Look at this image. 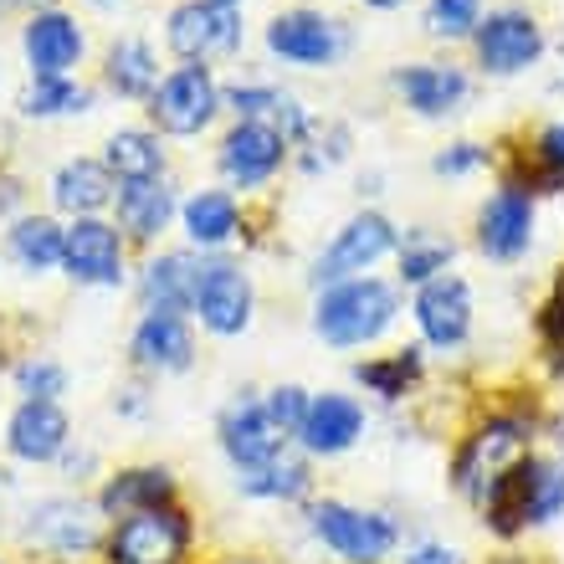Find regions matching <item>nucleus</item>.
Instances as JSON below:
<instances>
[{"label": "nucleus", "instance_id": "f257e3e1", "mask_svg": "<svg viewBox=\"0 0 564 564\" xmlns=\"http://www.w3.org/2000/svg\"><path fill=\"white\" fill-rule=\"evenodd\" d=\"M313 324H318V334H324L328 344H339V349L370 344L395 324V288L380 278H349V282H339L334 293H324Z\"/></svg>", "mask_w": 564, "mask_h": 564}, {"label": "nucleus", "instance_id": "f03ea898", "mask_svg": "<svg viewBox=\"0 0 564 564\" xmlns=\"http://www.w3.org/2000/svg\"><path fill=\"white\" fill-rule=\"evenodd\" d=\"M519 462H529V426L519 416H492L488 426H477L467 446L457 452V488L482 508L498 482H503Z\"/></svg>", "mask_w": 564, "mask_h": 564}, {"label": "nucleus", "instance_id": "7ed1b4c3", "mask_svg": "<svg viewBox=\"0 0 564 564\" xmlns=\"http://www.w3.org/2000/svg\"><path fill=\"white\" fill-rule=\"evenodd\" d=\"M308 519H313V534L349 564H380L395 550V523L386 513H365V508H349V503H318Z\"/></svg>", "mask_w": 564, "mask_h": 564}, {"label": "nucleus", "instance_id": "20e7f679", "mask_svg": "<svg viewBox=\"0 0 564 564\" xmlns=\"http://www.w3.org/2000/svg\"><path fill=\"white\" fill-rule=\"evenodd\" d=\"M191 544V523L175 508H139L113 529L108 539V560L113 564H180Z\"/></svg>", "mask_w": 564, "mask_h": 564}, {"label": "nucleus", "instance_id": "39448f33", "mask_svg": "<svg viewBox=\"0 0 564 564\" xmlns=\"http://www.w3.org/2000/svg\"><path fill=\"white\" fill-rule=\"evenodd\" d=\"M216 104H221V93H216V77L191 62V67H180L170 73L154 88V123H160L164 134H200L210 119H216Z\"/></svg>", "mask_w": 564, "mask_h": 564}, {"label": "nucleus", "instance_id": "423d86ee", "mask_svg": "<svg viewBox=\"0 0 564 564\" xmlns=\"http://www.w3.org/2000/svg\"><path fill=\"white\" fill-rule=\"evenodd\" d=\"M241 42V15L231 0H191L170 15V46L185 62H206L221 52H237Z\"/></svg>", "mask_w": 564, "mask_h": 564}, {"label": "nucleus", "instance_id": "0eeeda50", "mask_svg": "<svg viewBox=\"0 0 564 564\" xmlns=\"http://www.w3.org/2000/svg\"><path fill=\"white\" fill-rule=\"evenodd\" d=\"M473 36H477V57H482V67H488V73H498V77L534 67L539 52H544V31H539V21L529 11H498V15H488Z\"/></svg>", "mask_w": 564, "mask_h": 564}, {"label": "nucleus", "instance_id": "6e6552de", "mask_svg": "<svg viewBox=\"0 0 564 564\" xmlns=\"http://www.w3.org/2000/svg\"><path fill=\"white\" fill-rule=\"evenodd\" d=\"M390 247H395V226H390L386 216L365 210V216H355V221H349L339 237H334V247L318 257L313 282H349L355 272L375 268V262H380Z\"/></svg>", "mask_w": 564, "mask_h": 564}, {"label": "nucleus", "instance_id": "1a4fd4ad", "mask_svg": "<svg viewBox=\"0 0 564 564\" xmlns=\"http://www.w3.org/2000/svg\"><path fill=\"white\" fill-rule=\"evenodd\" d=\"M195 313L210 334H241L252 318V282L231 262H200V282H195Z\"/></svg>", "mask_w": 564, "mask_h": 564}, {"label": "nucleus", "instance_id": "9d476101", "mask_svg": "<svg viewBox=\"0 0 564 564\" xmlns=\"http://www.w3.org/2000/svg\"><path fill=\"white\" fill-rule=\"evenodd\" d=\"M477 241L498 262H513V257L529 252V241H534V195L519 191V185H503L477 216Z\"/></svg>", "mask_w": 564, "mask_h": 564}, {"label": "nucleus", "instance_id": "9b49d317", "mask_svg": "<svg viewBox=\"0 0 564 564\" xmlns=\"http://www.w3.org/2000/svg\"><path fill=\"white\" fill-rule=\"evenodd\" d=\"M282 442H288V431L268 416V405L262 401H237L231 411H226V421H221V446H226V457L237 462L241 473H257V467L278 462Z\"/></svg>", "mask_w": 564, "mask_h": 564}, {"label": "nucleus", "instance_id": "f8f14e48", "mask_svg": "<svg viewBox=\"0 0 564 564\" xmlns=\"http://www.w3.org/2000/svg\"><path fill=\"white\" fill-rule=\"evenodd\" d=\"M268 46L282 62H303V67H324L344 52V26L318 11H288L268 26Z\"/></svg>", "mask_w": 564, "mask_h": 564}, {"label": "nucleus", "instance_id": "ddd939ff", "mask_svg": "<svg viewBox=\"0 0 564 564\" xmlns=\"http://www.w3.org/2000/svg\"><path fill=\"white\" fill-rule=\"evenodd\" d=\"M62 268L73 272L77 282H88V288H113V282L123 278V241H119V231L104 226V221H93V216H83V221L67 231Z\"/></svg>", "mask_w": 564, "mask_h": 564}, {"label": "nucleus", "instance_id": "4468645a", "mask_svg": "<svg viewBox=\"0 0 564 564\" xmlns=\"http://www.w3.org/2000/svg\"><path fill=\"white\" fill-rule=\"evenodd\" d=\"M26 539L46 554H88L98 544V513L77 498H52V503L31 508Z\"/></svg>", "mask_w": 564, "mask_h": 564}, {"label": "nucleus", "instance_id": "2eb2a0df", "mask_svg": "<svg viewBox=\"0 0 564 564\" xmlns=\"http://www.w3.org/2000/svg\"><path fill=\"white\" fill-rule=\"evenodd\" d=\"M416 324L436 349H452V344L467 339V328H473V293H467V282L462 278H431L416 297Z\"/></svg>", "mask_w": 564, "mask_h": 564}, {"label": "nucleus", "instance_id": "dca6fc26", "mask_svg": "<svg viewBox=\"0 0 564 564\" xmlns=\"http://www.w3.org/2000/svg\"><path fill=\"white\" fill-rule=\"evenodd\" d=\"M288 154V139L272 134L268 123H237L221 144V170L237 185H262Z\"/></svg>", "mask_w": 564, "mask_h": 564}, {"label": "nucleus", "instance_id": "f3484780", "mask_svg": "<svg viewBox=\"0 0 564 564\" xmlns=\"http://www.w3.org/2000/svg\"><path fill=\"white\" fill-rule=\"evenodd\" d=\"M6 442L21 462H52L67 446V416L57 401H26L6 426Z\"/></svg>", "mask_w": 564, "mask_h": 564}, {"label": "nucleus", "instance_id": "a211bd4d", "mask_svg": "<svg viewBox=\"0 0 564 564\" xmlns=\"http://www.w3.org/2000/svg\"><path fill=\"white\" fill-rule=\"evenodd\" d=\"M359 431H365V411H359L349 395H318V401H308V416H303L297 436H303L308 452L334 457V452H349V446H355Z\"/></svg>", "mask_w": 564, "mask_h": 564}, {"label": "nucleus", "instance_id": "6ab92c4d", "mask_svg": "<svg viewBox=\"0 0 564 564\" xmlns=\"http://www.w3.org/2000/svg\"><path fill=\"white\" fill-rule=\"evenodd\" d=\"M26 57L36 77H67V67L83 57V31L62 11H42L26 26Z\"/></svg>", "mask_w": 564, "mask_h": 564}, {"label": "nucleus", "instance_id": "aec40b11", "mask_svg": "<svg viewBox=\"0 0 564 564\" xmlns=\"http://www.w3.org/2000/svg\"><path fill=\"white\" fill-rule=\"evenodd\" d=\"M191 355L195 344L180 313H144V324L134 328V359L144 370H185Z\"/></svg>", "mask_w": 564, "mask_h": 564}, {"label": "nucleus", "instance_id": "412c9836", "mask_svg": "<svg viewBox=\"0 0 564 564\" xmlns=\"http://www.w3.org/2000/svg\"><path fill=\"white\" fill-rule=\"evenodd\" d=\"M395 88L405 93V104L436 119V113H452V108L467 98V77L457 67H442V62H416V67H401Z\"/></svg>", "mask_w": 564, "mask_h": 564}, {"label": "nucleus", "instance_id": "4be33fe9", "mask_svg": "<svg viewBox=\"0 0 564 564\" xmlns=\"http://www.w3.org/2000/svg\"><path fill=\"white\" fill-rule=\"evenodd\" d=\"M195 282H200V262L185 252H170L160 262H149L144 272V297L149 313H180L195 303Z\"/></svg>", "mask_w": 564, "mask_h": 564}, {"label": "nucleus", "instance_id": "5701e85b", "mask_svg": "<svg viewBox=\"0 0 564 564\" xmlns=\"http://www.w3.org/2000/svg\"><path fill=\"white\" fill-rule=\"evenodd\" d=\"M62 210H77V216H88V210L108 206L113 200V170L98 160H73L57 170V185H52Z\"/></svg>", "mask_w": 564, "mask_h": 564}, {"label": "nucleus", "instance_id": "b1692460", "mask_svg": "<svg viewBox=\"0 0 564 564\" xmlns=\"http://www.w3.org/2000/svg\"><path fill=\"white\" fill-rule=\"evenodd\" d=\"M170 492H175L170 473H160V467H134V473H119L104 488V513L129 519V513H139V508H164L170 503Z\"/></svg>", "mask_w": 564, "mask_h": 564}, {"label": "nucleus", "instance_id": "393cba45", "mask_svg": "<svg viewBox=\"0 0 564 564\" xmlns=\"http://www.w3.org/2000/svg\"><path fill=\"white\" fill-rule=\"evenodd\" d=\"M170 210H175V200H170V191H164L160 180H129L119 195V221L129 226L139 241L160 237L164 226H170Z\"/></svg>", "mask_w": 564, "mask_h": 564}, {"label": "nucleus", "instance_id": "a878e982", "mask_svg": "<svg viewBox=\"0 0 564 564\" xmlns=\"http://www.w3.org/2000/svg\"><path fill=\"white\" fill-rule=\"evenodd\" d=\"M231 104H237L241 123H268L272 134H282V139H297L303 129H308L303 108H297L288 93H278V88H237L231 93Z\"/></svg>", "mask_w": 564, "mask_h": 564}, {"label": "nucleus", "instance_id": "bb28decb", "mask_svg": "<svg viewBox=\"0 0 564 564\" xmlns=\"http://www.w3.org/2000/svg\"><path fill=\"white\" fill-rule=\"evenodd\" d=\"M62 247H67V231H57V221H46V216H26V221H15V231H11V262L26 272L57 268Z\"/></svg>", "mask_w": 564, "mask_h": 564}, {"label": "nucleus", "instance_id": "cd10ccee", "mask_svg": "<svg viewBox=\"0 0 564 564\" xmlns=\"http://www.w3.org/2000/svg\"><path fill=\"white\" fill-rule=\"evenodd\" d=\"M185 231H191L195 247H221V241H231L237 237V200L226 191L191 195V206H185Z\"/></svg>", "mask_w": 564, "mask_h": 564}, {"label": "nucleus", "instance_id": "c85d7f7f", "mask_svg": "<svg viewBox=\"0 0 564 564\" xmlns=\"http://www.w3.org/2000/svg\"><path fill=\"white\" fill-rule=\"evenodd\" d=\"M160 139L154 134H139V129H123V134L108 139V170L129 185V180H160Z\"/></svg>", "mask_w": 564, "mask_h": 564}, {"label": "nucleus", "instance_id": "c756f323", "mask_svg": "<svg viewBox=\"0 0 564 564\" xmlns=\"http://www.w3.org/2000/svg\"><path fill=\"white\" fill-rule=\"evenodd\" d=\"M108 83L123 93V98H149L154 83H160V67H154V52L144 42H119L108 52Z\"/></svg>", "mask_w": 564, "mask_h": 564}, {"label": "nucleus", "instance_id": "7c9ffc66", "mask_svg": "<svg viewBox=\"0 0 564 564\" xmlns=\"http://www.w3.org/2000/svg\"><path fill=\"white\" fill-rule=\"evenodd\" d=\"M523 498H529V523H550V519H560V508H564V462L529 457Z\"/></svg>", "mask_w": 564, "mask_h": 564}, {"label": "nucleus", "instance_id": "2f4dec72", "mask_svg": "<svg viewBox=\"0 0 564 564\" xmlns=\"http://www.w3.org/2000/svg\"><path fill=\"white\" fill-rule=\"evenodd\" d=\"M308 482H313L308 467L293 457H278V462H268V467H257V473L241 477V488L252 492V498H303Z\"/></svg>", "mask_w": 564, "mask_h": 564}, {"label": "nucleus", "instance_id": "473e14b6", "mask_svg": "<svg viewBox=\"0 0 564 564\" xmlns=\"http://www.w3.org/2000/svg\"><path fill=\"white\" fill-rule=\"evenodd\" d=\"M421 375V359L416 349H401V355L390 359H375V365H359V380L375 390V395H386V401H401L405 386Z\"/></svg>", "mask_w": 564, "mask_h": 564}, {"label": "nucleus", "instance_id": "72a5a7b5", "mask_svg": "<svg viewBox=\"0 0 564 564\" xmlns=\"http://www.w3.org/2000/svg\"><path fill=\"white\" fill-rule=\"evenodd\" d=\"M21 108H26L31 119H52V113H83V108H88V93L73 88L67 77H36Z\"/></svg>", "mask_w": 564, "mask_h": 564}, {"label": "nucleus", "instance_id": "f704fd0d", "mask_svg": "<svg viewBox=\"0 0 564 564\" xmlns=\"http://www.w3.org/2000/svg\"><path fill=\"white\" fill-rule=\"evenodd\" d=\"M446 262H452V241L411 237V241L401 247V278H405V282H421V288H426L431 278H442Z\"/></svg>", "mask_w": 564, "mask_h": 564}, {"label": "nucleus", "instance_id": "c9c22d12", "mask_svg": "<svg viewBox=\"0 0 564 564\" xmlns=\"http://www.w3.org/2000/svg\"><path fill=\"white\" fill-rule=\"evenodd\" d=\"M560 191L564 185V123H550L544 134L534 139V175H529V185L523 191Z\"/></svg>", "mask_w": 564, "mask_h": 564}, {"label": "nucleus", "instance_id": "e433bc0d", "mask_svg": "<svg viewBox=\"0 0 564 564\" xmlns=\"http://www.w3.org/2000/svg\"><path fill=\"white\" fill-rule=\"evenodd\" d=\"M426 26L431 36H473L482 26V0H431Z\"/></svg>", "mask_w": 564, "mask_h": 564}, {"label": "nucleus", "instance_id": "4c0bfd02", "mask_svg": "<svg viewBox=\"0 0 564 564\" xmlns=\"http://www.w3.org/2000/svg\"><path fill=\"white\" fill-rule=\"evenodd\" d=\"M21 390H26L31 401H57L62 386H67V375H62V365H52V359H31V365H21Z\"/></svg>", "mask_w": 564, "mask_h": 564}, {"label": "nucleus", "instance_id": "58836bf2", "mask_svg": "<svg viewBox=\"0 0 564 564\" xmlns=\"http://www.w3.org/2000/svg\"><path fill=\"white\" fill-rule=\"evenodd\" d=\"M539 334H544V344H550L554 370H564V272H560V282H554L544 313H539Z\"/></svg>", "mask_w": 564, "mask_h": 564}, {"label": "nucleus", "instance_id": "ea45409f", "mask_svg": "<svg viewBox=\"0 0 564 564\" xmlns=\"http://www.w3.org/2000/svg\"><path fill=\"white\" fill-rule=\"evenodd\" d=\"M262 405H268V416L278 421L282 431H297V426H303V416H308V395H303L297 386H278Z\"/></svg>", "mask_w": 564, "mask_h": 564}, {"label": "nucleus", "instance_id": "a19ab883", "mask_svg": "<svg viewBox=\"0 0 564 564\" xmlns=\"http://www.w3.org/2000/svg\"><path fill=\"white\" fill-rule=\"evenodd\" d=\"M482 160H488V154H482L477 144H457V149H446L442 160H436V170H442V175H462V170H477Z\"/></svg>", "mask_w": 564, "mask_h": 564}, {"label": "nucleus", "instance_id": "79ce46f5", "mask_svg": "<svg viewBox=\"0 0 564 564\" xmlns=\"http://www.w3.org/2000/svg\"><path fill=\"white\" fill-rule=\"evenodd\" d=\"M401 564H457V554L446 550V544H421V550H411Z\"/></svg>", "mask_w": 564, "mask_h": 564}, {"label": "nucleus", "instance_id": "37998d69", "mask_svg": "<svg viewBox=\"0 0 564 564\" xmlns=\"http://www.w3.org/2000/svg\"><path fill=\"white\" fill-rule=\"evenodd\" d=\"M11 200H15V185L11 180H0V210H11Z\"/></svg>", "mask_w": 564, "mask_h": 564}, {"label": "nucleus", "instance_id": "c03bdc74", "mask_svg": "<svg viewBox=\"0 0 564 564\" xmlns=\"http://www.w3.org/2000/svg\"><path fill=\"white\" fill-rule=\"evenodd\" d=\"M365 6H380V11H395V6H405V0H365Z\"/></svg>", "mask_w": 564, "mask_h": 564}, {"label": "nucleus", "instance_id": "a18cd8bd", "mask_svg": "<svg viewBox=\"0 0 564 564\" xmlns=\"http://www.w3.org/2000/svg\"><path fill=\"white\" fill-rule=\"evenodd\" d=\"M554 442H560V446H564V416H560V421H554Z\"/></svg>", "mask_w": 564, "mask_h": 564}, {"label": "nucleus", "instance_id": "49530a36", "mask_svg": "<svg viewBox=\"0 0 564 564\" xmlns=\"http://www.w3.org/2000/svg\"><path fill=\"white\" fill-rule=\"evenodd\" d=\"M21 6H52V0H21Z\"/></svg>", "mask_w": 564, "mask_h": 564}, {"label": "nucleus", "instance_id": "de8ad7c7", "mask_svg": "<svg viewBox=\"0 0 564 564\" xmlns=\"http://www.w3.org/2000/svg\"><path fill=\"white\" fill-rule=\"evenodd\" d=\"M93 6H119V0H93Z\"/></svg>", "mask_w": 564, "mask_h": 564}, {"label": "nucleus", "instance_id": "09e8293b", "mask_svg": "<svg viewBox=\"0 0 564 564\" xmlns=\"http://www.w3.org/2000/svg\"><path fill=\"white\" fill-rule=\"evenodd\" d=\"M498 564H523V560H498Z\"/></svg>", "mask_w": 564, "mask_h": 564}]
</instances>
